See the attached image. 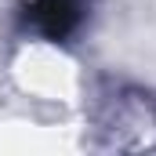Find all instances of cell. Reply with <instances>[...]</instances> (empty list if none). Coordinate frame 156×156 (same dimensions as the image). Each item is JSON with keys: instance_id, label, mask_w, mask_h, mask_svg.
<instances>
[{"instance_id": "obj_1", "label": "cell", "mask_w": 156, "mask_h": 156, "mask_svg": "<svg viewBox=\"0 0 156 156\" xmlns=\"http://www.w3.org/2000/svg\"><path fill=\"white\" fill-rule=\"evenodd\" d=\"M91 15V0H29L22 7V22L29 33L47 44H66L83 29Z\"/></svg>"}]
</instances>
